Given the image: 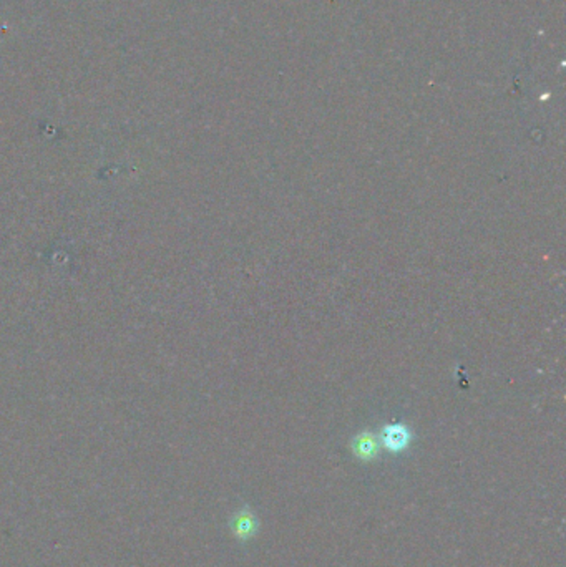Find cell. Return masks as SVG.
<instances>
[{"label": "cell", "mask_w": 566, "mask_h": 567, "mask_svg": "<svg viewBox=\"0 0 566 567\" xmlns=\"http://www.w3.org/2000/svg\"><path fill=\"white\" fill-rule=\"evenodd\" d=\"M352 451L356 453L357 458H361V460H372V458H376L377 451H379V443H377V438L372 435V433H361L356 440L352 443Z\"/></svg>", "instance_id": "cell-3"}, {"label": "cell", "mask_w": 566, "mask_h": 567, "mask_svg": "<svg viewBox=\"0 0 566 567\" xmlns=\"http://www.w3.org/2000/svg\"><path fill=\"white\" fill-rule=\"evenodd\" d=\"M233 532L241 541H248L258 532V519L249 507H243L233 519Z\"/></svg>", "instance_id": "cell-2"}, {"label": "cell", "mask_w": 566, "mask_h": 567, "mask_svg": "<svg viewBox=\"0 0 566 567\" xmlns=\"http://www.w3.org/2000/svg\"><path fill=\"white\" fill-rule=\"evenodd\" d=\"M382 443L388 451L398 453L410 443V431L403 425H388L382 431Z\"/></svg>", "instance_id": "cell-1"}]
</instances>
